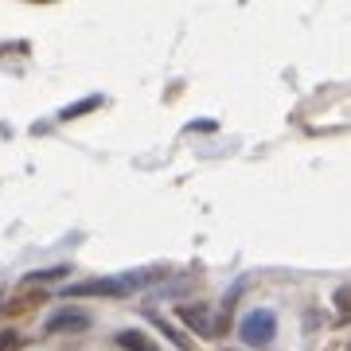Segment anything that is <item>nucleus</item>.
Masks as SVG:
<instances>
[{"label": "nucleus", "mask_w": 351, "mask_h": 351, "mask_svg": "<svg viewBox=\"0 0 351 351\" xmlns=\"http://www.w3.org/2000/svg\"><path fill=\"white\" fill-rule=\"evenodd\" d=\"M160 269H137L125 277H101V281H86V285H63V297H125L133 289L156 281Z\"/></svg>", "instance_id": "1"}, {"label": "nucleus", "mask_w": 351, "mask_h": 351, "mask_svg": "<svg viewBox=\"0 0 351 351\" xmlns=\"http://www.w3.org/2000/svg\"><path fill=\"white\" fill-rule=\"evenodd\" d=\"M242 339L250 343V348H265V343H274L277 339V316L269 313V308H258V313H250L246 320H242Z\"/></svg>", "instance_id": "2"}, {"label": "nucleus", "mask_w": 351, "mask_h": 351, "mask_svg": "<svg viewBox=\"0 0 351 351\" xmlns=\"http://www.w3.org/2000/svg\"><path fill=\"white\" fill-rule=\"evenodd\" d=\"M43 328H47V336H63V332H86V328H90V316L82 313V308H59V313H51L47 320H43Z\"/></svg>", "instance_id": "3"}, {"label": "nucleus", "mask_w": 351, "mask_h": 351, "mask_svg": "<svg viewBox=\"0 0 351 351\" xmlns=\"http://www.w3.org/2000/svg\"><path fill=\"white\" fill-rule=\"evenodd\" d=\"M180 320H184V324L191 328V332H195V336H215V332H219V324H215L211 320V313H207V308H203V304H184V308H180Z\"/></svg>", "instance_id": "4"}, {"label": "nucleus", "mask_w": 351, "mask_h": 351, "mask_svg": "<svg viewBox=\"0 0 351 351\" xmlns=\"http://www.w3.org/2000/svg\"><path fill=\"white\" fill-rule=\"evenodd\" d=\"M117 343H121L125 351H156V348H152V339L145 336V332H133V328L117 332Z\"/></svg>", "instance_id": "5"}, {"label": "nucleus", "mask_w": 351, "mask_h": 351, "mask_svg": "<svg viewBox=\"0 0 351 351\" xmlns=\"http://www.w3.org/2000/svg\"><path fill=\"white\" fill-rule=\"evenodd\" d=\"M98 106H101V94H90L86 101H75V106H66L59 117H63V121H75V117H82V113H90V110H98Z\"/></svg>", "instance_id": "6"}, {"label": "nucleus", "mask_w": 351, "mask_h": 351, "mask_svg": "<svg viewBox=\"0 0 351 351\" xmlns=\"http://www.w3.org/2000/svg\"><path fill=\"white\" fill-rule=\"evenodd\" d=\"M71 274L66 265H51V269H36V274L24 277V285H39V281H63V277Z\"/></svg>", "instance_id": "7"}, {"label": "nucleus", "mask_w": 351, "mask_h": 351, "mask_svg": "<svg viewBox=\"0 0 351 351\" xmlns=\"http://www.w3.org/2000/svg\"><path fill=\"white\" fill-rule=\"evenodd\" d=\"M145 316H149V320H152V324H156V328H160L164 336L172 339L176 348H184V351H191V348H188V336H180V332H176L172 324H164V316H156V313H145Z\"/></svg>", "instance_id": "8"}, {"label": "nucleus", "mask_w": 351, "mask_h": 351, "mask_svg": "<svg viewBox=\"0 0 351 351\" xmlns=\"http://www.w3.org/2000/svg\"><path fill=\"white\" fill-rule=\"evenodd\" d=\"M191 133H215V121H191Z\"/></svg>", "instance_id": "9"}, {"label": "nucleus", "mask_w": 351, "mask_h": 351, "mask_svg": "<svg viewBox=\"0 0 351 351\" xmlns=\"http://www.w3.org/2000/svg\"><path fill=\"white\" fill-rule=\"evenodd\" d=\"M16 343V332H0V351H12Z\"/></svg>", "instance_id": "10"}]
</instances>
